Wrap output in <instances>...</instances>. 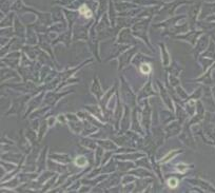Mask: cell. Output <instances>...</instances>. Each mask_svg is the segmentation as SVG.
Segmentation results:
<instances>
[{"instance_id":"6da1fadb","label":"cell","mask_w":215,"mask_h":193,"mask_svg":"<svg viewBox=\"0 0 215 193\" xmlns=\"http://www.w3.org/2000/svg\"><path fill=\"white\" fill-rule=\"evenodd\" d=\"M79 13H80L82 16L87 17V18H90V17H92V12H91V10H90V8H88L86 4L81 6L80 10H79Z\"/></svg>"},{"instance_id":"7a4b0ae2","label":"cell","mask_w":215,"mask_h":193,"mask_svg":"<svg viewBox=\"0 0 215 193\" xmlns=\"http://www.w3.org/2000/svg\"><path fill=\"white\" fill-rule=\"evenodd\" d=\"M140 72L143 73V74H145V75L149 74V73L151 72V65L148 63H143L141 67H140Z\"/></svg>"},{"instance_id":"277c9868","label":"cell","mask_w":215,"mask_h":193,"mask_svg":"<svg viewBox=\"0 0 215 193\" xmlns=\"http://www.w3.org/2000/svg\"><path fill=\"white\" fill-rule=\"evenodd\" d=\"M168 185L170 188H176L178 185V180L176 178H170L168 180Z\"/></svg>"},{"instance_id":"3957f363","label":"cell","mask_w":215,"mask_h":193,"mask_svg":"<svg viewBox=\"0 0 215 193\" xmlns=\"http://www.w3.org/2000/svg\"><path fill=\"white\" fill-rule=\"evenodd\" d=\"M75 164L79 167H84V166H87V160L83 156H79L76 158Z\"/></svg>"}]
</instances>
